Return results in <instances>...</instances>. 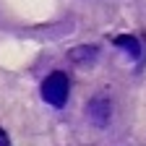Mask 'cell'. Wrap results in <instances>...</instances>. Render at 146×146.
<instances>
[{"instance_id": "3957f363", "label": "cell", "mask_w": 146, "mask_h": 146, "mask_svg": "<svg viewBox=\"0 0 146 146\" xmlns=\"http://www.w3.org/2000/svg\"><path fill=\"white\" fill-rule=\"evenodd\" d=\"M89 115L94 117V123L104 125V120H107V115H110V102H107V99H94V102L89 104Z\"/></svg>"}, {"instance_id": "7a4b0ae2", "label": "cell", "mask_w": 146, "mask_h": 146, "mask_svg": "<svg viewBox=\"0 0 146 146\" xmlns=\"http://www.w3.org/2000/svg\"><path fill=\"white\" fill-rule=\"evenodd\" d=\"M115 44L120 47V50H125L131 58L136 60V58H141V42L136 39V36H131V34H123V36H117L115 39Z\"/></svg>"}, {"instance_id": "277c9868", "label": "cell", "mask_w": 146, "mask_h": 146, "mask_svg": "<svg viewBox=\"0 0 146 146\" xmlns=\"http://www.w3.org/2000/svg\"><path fill=\"white\" fill-rule=\"evenodd\" d=\"M0 146H11V141H8V136H5L3 128H0Z\"/></svg>"}, {"instance_id": "6da1fadb", "label": "cell", "mask_w": 146, "mask_h": 146, "mask_svg": "<svg viewBox=\"0 0 146 146\" xmlns=\"http://www.w3.org/2000/svg\"><path fill=\"white\" fill-rule=\"evenodd\" d=\"M68 89H70L68 86V76L60 73V70H55L42 81V99L47 104H52V107H63L68 102Z\"/></svg>"}]
</instances>
